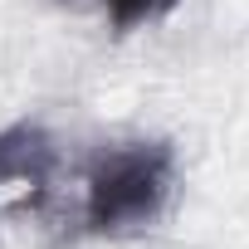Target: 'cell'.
Here are the masks:
<instances>
[{"label":"cell","mask_w":249,"mask_h":249,"mask_svg":"<svg viewBox=\"0 0 249 249\" xmlns=\"http://www.w3.org/2000/svg\"><path fill=\"white\" fill-rule=\"evenodd\" d=\"M181 186V152L171 137H117L83 157L73 220L88 239H137L171 210Z\"/></svg>","instance_id":"6da1fadb"},{"label":"cell","mask_w":249,"mask_h":249,"mask_svg":"<svg viewBox=\"0 0 249 249\" xmlns=\"http://www.w3.org/2000/svg\"><path fill=\"white\" fill-rule=\"evenodd\" d=\"M64 166H69L64 142L44 122H35V117L5 122L0 127V225L49 210V200L59 196Z\"/></svg>","instance_id":"7a4b0ae2"},{"label":"cell","mask_w":249,"mask_h":249,"mask_svg":"<svg viewBox=\"0 0 249 249\" xmlns=\"http://www.w3.org/2000/svg\"><path fill=\"white\" fill-rule=\"evenodd\" d=\"M93 5L103 10V20H107V30L117 39H127V35H137L147 25H161L181 0H93Z\"/></svg>","instance_id":"3957f363"}]
</instances>
